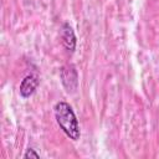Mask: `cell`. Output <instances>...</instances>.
Listing matches in <instances>:
<instances>
[{
  "mask_svg": "<svg viewBox=\"0 0 159 159\" xmlns=\"http://www.w3.org/2000/svg\"><path fill=\"white\" fill-rule=\"evenodd\" d=\"M53 113L57 124L62 129V132L72 140H78L81 137V130H80V124L77 120V117L72 109V107L65 102V101H58L55 107H53Z\"/></svg>",
  "mask_w": 159,
  "mask_h": 159,
  "instance_id": "obj_1",
  "label": "cell"
},
{
  "mask_svg": "<svg viewBox=\"0 0 159 159\" xmlns=\"http://www.w3.org/2000/svg\"><path fill=\"white\" fill-rule=\"evenodd\" d=\"M60 77H61V82L67 92H70V93L76 92V89L78 87V75H77L76 68L72 65L62 66L60 70Z\"/></svg>",
  "mask_w": 159,
  "mask_h": 159,
  "instance_id": "obj_2",
  "label": "cell"
},
{
  "mask_svg": "<svg viewBox=\"0 0 159 159\" xmlns=\"http://www.w3.org/2000/svg\"><path fill=\"white\" fill-rule=\"evenodd\" d=\"M39 86V78L36 75H27L20 83V94L22 98H29L32 96Z\"/></svg>",
  "mask_w": 159,
  "mask_h": 159,
  "instance_id": "obj_3",
  "label": "cell"
},
{
  "mask_svg": "<svg viewBox=\"0 0 159 159\" xmlns=\"http://www.w3.org/2000/svg\"><path fill=\"white\" fill-rule=\"evenodd\" d=\"M61 39H62V43L66 47V50L73 52L75 48H76L77 40H76V35H75L73 29L67 22H65L62 25V29H61Z\"/></svg>",
  "mask_w": 159,
  "mask_h": 159,
  "instance_id": "obj_4",
  "label": "cell"
},
{
  "mask_svg": "<svg viewBox=\"0 0 159 159\" xmlns=\"http://www.w3.org/2000/svg\"><path fill=\"white\" fill-rule=\"evenodd\" d=\"M24 158H25V159H29V158H35V159H39V158H40V154H39V153H36V152H35V149L29 148V149L26 150V153L24 154Z\"/></svg>",
  "mask_w": 159,
  "mask_h": 159,
  "instance_id": "obj_5",
  "label": "cell"
}]
</instances>
